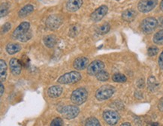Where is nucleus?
<instances>
[{"instance_id":"1","label":"nucleus","mask_w":163,"mask_h":126,"mask_svg":"<svg viewBox=\"0 0 163 126\" xmlns=\"http://www.w3.org/2000/svg\"><path fill=\"white\" fill-rule=\"evenodd\" d=\"M81 74L78 71H71L63 74L57 80V82L61 84H74L81 80Z\"/></svg>"},{"instance_id":"2","label":"nucleus","mask_w":163,"mask_h":126,"mask_svg":"<svg viewBox=\"0 0 163 126\" xmlns=\"http://www.w3.org/2000/svg\"><path fill=\"white\" fill-rule=\"evenodd\" d=\"M88 97V92L84 88H78L72 92L71 100L75 104L80 105L87 101Z\"/></svg>"},{"instance_id":"3","label":"nucleus","mask_w":163,"mask_h":126,"mask_svg":"<svg viewBox=\"0 0 163 126\" xmlns=\"http://www.w3.org/2000/svg\"><path fill=\"white\" fill-rule=\"evenodd\" d=\"M115 92L114 87L111 85L102 86L101 88L97 90L95 93V97L99 101H105L108 99L113 95Z\"/></svg>"},{"instance_id":"4","label":"nucleus","mask_w":163,"mask_h":126,"mask_svg":"<svg viewBox=\"0 0 163 126\" xmlns=\"http://www.w3.org/2000/svg\"><path fill=\"white\" fill-rule=\"evenodd\" d=\"M159 22L154 17H147L142 20L140 23V28L144 33L149 34L157 28Z\"/></svg>"},{"instance_id":"5","label":"nucleus","mask_w":163,"mask_h":126,"mask_svg":"<svg viewBox=\"0 0 163 126\" xmlns=\"http://www.w3.org/2000/svg\"><path fill=\"white\" fill-rule=\"evenodd\" d=\"M158 0H140L138 4V9L142 13H147L156 6Z\"/></svg>"},{"instance_id":"6","label":"nucleus","mask_w":163,"mask_h":126,"mask_svg":"<svg viewBox=\"0 0 163 126\" xmlns=\"http://www.w3.org/2000/svg\"><path fill=\"white\" fill-rule=\"evenodd\" d=\"M62 115L63 116L64 118L67 119H71L75 118L80 113L79 108L77 106H65L62 108L60 111Z\"/></svg>"},{"instance_id":"7","label":"nucleus","mask_w":163,"mask_h":126,"mask_svg":"<svg viewBox=\"0 0 163 126\" xmlns=\"http://www.w3.org/2000/svg\"><path fill=\"white\" fill-rule=\"evenodd\" d=\"M104 120L110 125H114L119 122L120 115L117 112L113 111H105L103 114Z\"/></svg>"},{"instance_id":"8","label":"nucleus","mask_w":163,"mask_h":126,"mask_svg":"<svg viewBox=\"0 0 163 126\" xmlns=\"http://www.w3.org/2000/svg\"><path fill=\"white\" fill-rule=\"evenodd\" d=\"M105 64L100 60H95L92 63L89 64L87 68V74L90 76H95L99 72L104 69Z\"/></svg>"},{"instance_id":"9","label":"nucleus","mask_w":163,"mask_h":126,"mask_svg":"<svg viewBox=\"0 0 163 126\" xmlns=\"http://www.w3.org/2000/svg\"><path fill=\"white\" fill-rule=\"evenodd\" d=\"M108 11V8L106 5H102L99 8L94 11L91 14L90 17L93 21L98 22L100 21L107 14Z\"/></svg>"},{"instance_id":"10","label":"nucleus","mask_w":163,"mask_h":126,"mask_svg":"<svg viewBox=\"0 0 163 126\" xmlns=\"http://www.w3.org/2000/svg\"><path fill=\"white\" fill-rule=\"evenodd\" d=\"M62 23V19L60 16L50 15L46 20V25L50 29H57Z\"/></svg>"},{"instance_id":"11","label":"nucleus","mask_w":163,"mask_h":126,"mask_svg":"<svg viewBox=\"0 0 163 126\" xmlns=\"http://www.w3.org/2000/svg\"><path fill=\"white\" fill-rule=\"evenodd\" d=\"M29 26L30 25L29 22H23L22 23H20V24L14 29V31L13 32V38H15V39H17V38L20 37V36H21L22 35L26 33L27 32L29 31Z\"/></svg>"},{"instance_id":"12","label":"nucleus","mask_w":163,"mask_h":126,"mask_svg":"<svg viewBox=\"0 0 163 126\" xmlns=\"http://www.w3.org/2000/svg\"><path fill=\"white\" fill-rule=\"evenodd\" d=\"M11 71L14 76H17L20 74L22 69V64L20 60L16 58H12L9 62Z\"/></svg>"},{"instance_id":"13","label":"nucleus","mask_w":163,"mask_h":126,"mask_svg":"<svg viewBox=\"0 0 163 126\" xmlns=\"http://www.w3.org/2000/svg\"><path fill=\"white\" fill-rule=\"evenodd\" d=\"M89 60L86 57H79L74 61L73 66L76 70H84L88 66Z\"/></svg>"},{"instance_id":"14","label":"nucleus","mask_w":163,"mask_h":126,"mask_svg":"<svg viewBox=\"0 0 163 126\" xmlns=\"http://www.w3.org/2000/svg\"><path fill=\"white\" fill-rule=\"evenodd\" d=\"M82 4L83 0H68L66 4V9L70 12H77L82 6Z\"/></svg>"},{"instance_id":"15","label":"nucleus","mask_w":163,"mask_h":126,"mask_svg":"<svg viewBox=\"0 0 163 126\" xmlns=\"http://www.w3.org/2000/svg\"><path fill=\"white\" fill-rule=\"evenodd\" d=\"M62 92H63V88L59 86H53L50 87L47 90V94L50 98H58L61 95Z\"/></svg>"},{"instance_id":"16","label":"nucleus","mask_w":163,"mask_h":126,"mask_svg":"<svg viewBox=\"0 0 163 126\" xmlns=\"http://www.w3.org/2000/svg\"><path fill=\"white\" fill-rule=\"evenodd\" d=\"M136 15L137 12L135 10H133V9H128V10L123 12L122 18L123 20H124L126 22H132L135 20Z\"/></svg>"},{"instance_id":"17","label":"nucleus","mask_w":163,"mask_h":126,"mask_svg":"<svg viewBox=\"0 0 163 126\" xmlns=\"http://www.w3.org/2000/svg\"><path fill=\"white\" fill-rule=\"evenodd\" d=\"M20 50H21V47H20V44H14V43L9 44L7 45V47H6V51H7L8 53L10 54V55L17 53H18Z\"/></svg>"},{"instance_id":"18","label":"nucleus","mask_w":163,"mask_h":126,"mask_svg":"<svg viewBox=\"0 0 163 126\" xmlns=\"http://www.w3.org/2000/svg\"><path fill=\"white\" fill-rule=\"evenodd\" d=\"M44 43L48 48H52L57 44V38L56 36H47L44 38Z\"/></svg>"},{"instance_id":"19","label":"nucleus","mask_w":163,"mask_h":126,"mask_svg":"<svg viewBox=\"0 0 163 126\" xmlns=\"http://www.w3.org/2000/svg\"><path fill=\"white\" fill-rule=\"evenodd\" d=\"M33 10H34V7L32 5H27L24 6V7L20 9L18 13L19 17H21V18L22 17H26L28 14L33 12Z\"/></svg>"},{"instance_id":"20","label":"nucleus","mask_w":163,"mask_h":126,"mask_svg":"<svg viewBox=\"0 0 163 126\" xmlns=\"http://www.w3.org/2000/svg\"><path fill=\"white\" fill-rule=\"evenodd\" d=\"M7 76V65L4 60H0V78L1 82H4Z\"/></svg>"},{"instance_id":"21","label":"nucleus","mask_w":163,"mask_h":126,"mask_svg":"<svg viewBox=\"0 0 163 126\" xmlns=\"http://www.w3.org/2000/svg\"><path fill=\"white\" fill-rule=\"evenodd\" d=\"M110 29H111V26L109 25V23H105L97 29L96 32L99 35H105L110 31Z\"/></svg>"},{"instance_id":"22","label":"nucleus","mask_w":163,"mask_h":126,"mask_svg":"<svg viewBox=\"0 0 163 126\" xmlns=\"http://www.w3.org/2000/svg\"><path fill=\"white\" fill-rule=\"evenodd\" d=\"M153 42L156 44H163V29L160 30L154 35Z\"/></svg>"},{"instance_id":"23","label":"nucleus","mask_w":163,"mask_h":126,"mask_svg":"<svg viewBox=\"0 0 163 126\" xmlns=\"http://www.w3.org/2000/svg\"><path fill=\"white\" fill-rule=\"evenodd\" d=\"M95 76H96L97 80L99 81H106L108 80L110 77L109 74H108L106 71H104V70L99 71Z\"/></svg>"},{"instance_id":"24","label":"nucleus","mask_w":163,"mask_h":126,"mask_svg":"<svg viewBox=\"0 0 163 126\" xmlns=\"http://www.w3.org/2000/svg\"><path fill=\"white\" fill-rule=\"evenodd\" d=\"M112 80L116 83H125L127 80V78L124 74H115L112 77Z\"/></svg>"},{"instance_id":"25","label":"nucleus","mask_w":163,"mask_h":126,"mask_svg":"<svg viewBox=\"0 0 163 126\" xmlns=\"http://www.w3.org/2000/svg\"><path fill=\"white\" fill-rule=\"evenodd\" d=\"M85 125H87V126H99L100 123L96 118L90 117L86 120Z\"/></svg>"},{"instance_id":"26","label":"nucleus","mask_w":163,"mask_h":126,"mask_svg":"<svg viewBox=\"0 0 163 126\" xmlns=\"http://www.w3.org/2000/svg\"><path fill=\"white\" fill-rule=\"evenodd\" d=\"M9 5L8 3H2L1 5V17H5L9 13Z\"/></svg>"},{"instance_id":"27","label":"nucleus","mask_w":163,"mask_h":126,"mask_svg":"<svg viewBox=\"0 0 163 126\" xmlns=\"http://www.w3.org/2000/svg\"><path fill=\"white\" fill-rule=\"evenodd\" d=\"M31 38H32V34L30 32H27L26 33H25V34L20 36L17 39H18L20 41H21V42H26V41H29Z\"/></svg>"},{"instance_id":"28","label":"nucleus","mask_w":163,"mask_h":126,"mask_svg":"<svg viewBox=\"0 0 163 126\" xmlns=\"http://www.w3.org/2000/svg\"><path fill=\"white\" fill-rule=\"evenodd\" d=\"M63 125V121L61 118H55L50 123L51 126H61Z\"/></svg>"},{"instance_id":"29","label":"nucleus","mask_w":163,"mask_h":126,"mask_svg":"<svg viewBox=\"0 0 163 126\" xmlns=\"http://www.w3.org/2000/svg\"><path fill=\"white\" fill-rule=\"evenodd\" d=\"M159 52V49L156 47H151L148 49V55L150 56H154Z\"/></svg>"},{"instance_id":"30","label":"nucleus","mask_w":163,"mask_h":126,"mask_svg":"<svg viewBox=\"0 0 163 126\" xmlns=\"http://www.w3.org/2000/svg\"><path fill=\"white\" fill-rule=\"evenodd\" d=\"M156 79H155L154 77H151L148 79V84H149V87L152 88L153 87H156Z\"/></svg>"},{"instance_id":"31","label":"nucleus","mask_w":163,"mask_h":126,"mask_svg":"<svg viewBox=\"0 0 163 126\" xmlns=\"http://www.w3.org/2000/svg\"><path fill=\"white\" fill-rule=\"evenodd\" d=\"M11 29V24L10 23H6L5 24H4V26H2V33H6L7 32H9Z\"/></svg>"},{"instance_id":"32","label":"nucleus","mask_w":163,"mask_h":126,"mask_svg":"<svg viewBox=\"0 0 163 126\" xmlns=\"http://www.w3.org/2000/svg\"><path fill=\"white\" fill-rule=\"evenodd\" d=\"M159 67H160L161 69L163 70V51L162 52V53H161L160 56H159Z\"/></svg>"},{"instance_id":"33","label":"nucleus","mask_w":163,"mask_h":126,"mask_svg":"<svg viewBox=\"0 0 163 126\" xmlns=\"http://www.w3.org/2000/svg\"><path fill=\"white\" fill-rule=\"evenodd\" d=\"M158 107H159V110L161 112H163V98H162V99L159 101V104H158Z\"/></svg>"},{"instance_id":"34","label":"nucleus","mask_w":163,"mask_h":126,"mask_svg":"<svg viewBox=\"0 0 163 126\" xmlns=\"http://www.w3.org/2000/svg\"><path fill=\"white\" fill-rule=\"evenodd\" d=\"M0 86H1V92H0V95H1V96H2L3 93H4V86H3L2 82H1Z\"/></svg>"},{"instance_id":"35","label":"nucleus","mask_w":163,"mask_h":126,"mask_svg":"<svg viewBox=\"0 0 163 126\" xmlns=\"http://www.w3.org/2000/svg\"><path fill=\"white\" fill-rule=\"evenodd\" d=\"M159 25H160V26L163 27V17H160V18H159Z\"/></svg>"},{"instance_id":"36","label":"nucleus","mask_w":163,"mask_h":126,"mask_svg":"<svg viewBox=\"0 0 163 126\" xmlns=\"http://www.w3.org/2000/svg\"><path fill=\"white\" fill-rule=\"evenodd\" d=\"M160 9L163 12V0H162V2H160Z\"/></svg>"},{"instance_id":"37","label":"nucleus","mask_w":163,"mask_h":126,"mask_svg":"<svg viewBox=\"0 0 163 126\" xmlns=\"http://www.w3.org/2000/svg\"><path fill=\"white\" fill-rule=\"evenodd\" d=\"M121 125L122 126H123V125H129V126H130V123H129V122H125V123H123V124H121Z\"/></svg>"},{"instance_id":"38","label":"nucleus","mask_w":163,"mask_h":126,"mask_svg":"<svg viewBox=\"0 0 163 126\" xmlns=\"http://www.w3.org/2000/svg\"><path fill=\"white\" fill-rule=\"evenodd\" d=\"M116 1H118V0H116Z\"/></svg>"}]
</instances>
